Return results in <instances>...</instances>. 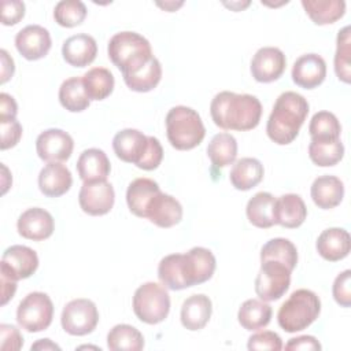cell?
<instances>
[{
	"instance_id": "1",
	"label": "cell",
	"mask_w": 351,
	"mask_h": 351,
	"mask_svg": "<svg viewBox=\"0 0 351 351\" xmlns=\"http://www.w3.org/2000/svg\"><path fill=\"white\" fill-rule=\"evenodd\" d=\"M210 114L218 128L245 132L259 125L262 104L254 95L222 90L211 100Z\"/></svg>"
},
{
	"instance_id": "2",
	"label": "cell",
	"mask_w": 351,
	"mask_h": 351,
	"mask_svg": "<svg viewBox=\"0 0 351 351\" xmlns=\"http://www.w3.org/2000/svg\"><path fill=\"white\" fill-rule=\"evenodd\" d=\"M308 110V101L302 95L292 90L282 92L277 97L266 123L269 138L278 145L292 143L298 137Z\"/></svg>"
},
{
	"instance_id": "3",
	"label": "cell",
	"mask_w": 351,
	"mask_h": 351,
	"mask_svg": "<svg viewBox=\"0 0 351 351\" xmlns=\"http://www.w3.org/2000/svg\"><path fill=\"white\" fill-rule=\"evenodd\" d=\"M110 60L122 71V75L132 74L141 69L154 55L149 41L136 32L115 33L107 47Z\"/></svg>"
},
{
	"instance_id": "4",
	"label": "cell",
	"mask_w": 351,
	"mask_h": 351,
	"mask_svg": "<svg viewBox=\"0 0 351 351\" xmlns=\"http://www.w3.org/2000/svg\"><path fill=\"white\" fill-rule=\"evenodd\" d=\"M167 140L176 149L188 151L197 147L204 136L206 128L197 111L186 106H176L166 115Z\"/></svg>"
},
{
	"instance_id": "5",
	"label": "cell",
	"mask_w": 351,
	"mask_h": 351,
	"mask_svg": "<svg viewBox=\"0 0 351 351\" xmlns=\"http://www.w3.org/2000/svg\"><path fill=\"white\" fill-rule=\"evenodd\" d=\"M321 313V300L310 289H296L281 304L277 321L281 329L288 333L300 332L308 328Z\"/></svg>"
},
{
	"instance_id": "6",
	"label": "cell",
	"mask_w": 351,
	"mask_h": 351,
	"mask_svg": "<svg viewBox=\"0 0 351 351\" xmlns=\"http://www.w3.org/2000/svg\"><path fill=\"white\" fill-rule=\"evenodd\" d=\"M133 311L141 322L148 325H156L165 321L170 311L167 288L154 281L140 285L133 295Z\"/></svg>"
},
{
	"instance_id": "7",
	"label": "cell",
	"mask_w": 351,
	"mask_h": 351,
	"mask_svg": "<svg viewBox=\"0 0 351 351\" xmlns=\"http://www.w3.org/2000/svg\"><path fill=\"white\" fill-rule=\"evenodd\" d=\"M53 318V303L44 292L27 293L16 308L18 325L30 333L45 330Z\"/></svg>"
},
{
	"instance_id": "8",
	"label": "cell",
	"mask_w": 351,
	"mask_h": 351,
	"mask_svg": "<svg viewBox=\"0 0 351 351\" xmlns=\"http://www.w3.org/2000/svg\"><path fill=\"white\" fill-rule=\"evenodd\" d=\"M291 273L284 263L277 261H262L255 278V292L263 302L278 300L291 285Z\"/></svg>"
},
{
	"instance_id": "9",
	"label": "cell",
	"mask_w": 351,
	"mask_h": 351,
	"mask_svg": "<svg viewBox=\"0 0 351 351\" xmlns=\"http://www.w3.org/2000/svg\"><path fill=\"white\" fill-rule=\"evenodd\" d=\"M99 322V311L90 299L78 298L70 300L62 311L60 324L66 333L71 336H85L92 333Z\"/></svg>"
},
{
	"instance_id": "10",
	"label": "cell",
	"mask_w": 351,
	"mask_h": 351,
	"mask_svg": "<svg viewBox=\"0 0 351 351\" xmlns=\"http://www.w3.org/2000/svg\"><path fill=\"white\" fill-rule=\"evenodd\" d=\"M217 267L214 254L204 247H193L182 254L181 269L186 287H193L208 281Z\"/></svg>"
},
{
	"instance_id": "11",
	"label": "cell",
	"mask_w": 351,
	"mask_h": 351,
	"mask_svg": "<svg viewBox=\"0 0 351 351\" xmlns=\"http://www.w3.org/2000/svg\"><path fill=\"white\" fill-rule=\"evenodd\" d=\"M37 267V252L27 245H11L1 255L0 274H4L15 281L29 278L34 274Z\"/></svg>"
},
{
	"instance_id": "12",
	"label": "cell",
	"mask_w": 351,
	"mask_h": 351,
	"mask_svg": "<svg viewBox=\"0 0 351 351\" xmlns=\"http://www.w3.org/2000/svg\"><path fill=\"white\" fill-rule=\"evenodd\" d=\"M115 202V192L107 180L85 181L78 193V203L88 215H104L111 211Z\"/></svg>"
},
{
	"instance_id": "13",
	"label": "cell",
	"mask_w": 351,
	"mask_h": 351,
	"mask_svg": "<svg viewBox=\"0 0 351 351\" xmlns=\"http://www.w3.org/2000/svg\"><path fill=\"white\" fill-rule=\"evenodd\" d=\"M74 148L73 137L58 128H51L41 132L36 140V151L40 159L45 162L67 160Z\"/></svg>"
},
{
	"instance_id": "14",
	"label": "cell",
	"mask_w": 351,
	"mask_h": 351,
	"mask_svg": "<svg viewBox=\"0 0 351 351\" xmlns=\"http://www.w3.org/2000/svg\"><path fill=\"white\" fill-rule=\"evenodd\" d=\"M287 59L284 52L277 47L259 48L251 60V74L258 82H273L285 71Z\"/></svg>"
},
{
	"instance_id": "15",
	"label": "cell",
	"mask_w": 351,
	"mask_h": 351,
	"mask_svg": "<svg viewBox=\"0 0 351 351\" xmlns=\"http://www.w3.org/2000/svg\"><path fill=\"white\" fill-rule=\"evenodd\" d=\"M52 45L48 29L40 25H27L15 36V47L18 52L27 60H38L44 58Z\"/></svg>"
},
{
	"instance_id": "16",
	"label": "cell",
	"mask_w": 351,
	"mask_h": 351,
	"mask_svg": "<svg viewBox=\"0 0 351 351\" xmlns=\"http://www.w3.org/2000/svg\"><path fill=\"white\" fill-rule=\"evenodd\" d=\"M16 229L22 237L41 241L53 233L55 221L49 211L41 207H32L19 215Z\"/></svg>"
},
{
	"instance_id": "17",
	"label": "cell",
	"mask_w": 351,
	"mask_h": 351,
	"mask_svg": "<svg viewBox=\"0 0 351 351\" xmlns=\"http://www.w3.org/2000/svg\"><path fill=\"white\" fill-rule=\"evenodd\" d=\"M326 77V63L318 53H304L292 66V81L304 89H314Z\"/></svg>"
},
{
	"instance_id": "18",
	"label": "cell",
	"mask_w": 351,
	"mask_h": 351,
	"mask_svg": "<svg viewBox=\"0 0 351 351\" xmlns=\"http://www.w3.org/2000/svg\"><path fill=\"white\" fill-rule=\"evenodd\" d=\"M148 148V136L137 129H122L112 138L115 155L128 163L138 165Z\"/></svg>"
},
{
	"instance_id": "19",
	"label": "cell",
	"mask_w": 351,
	"mask_h": 351,
	"mask_svg": "<svg viewBox=\"0 0 351 351\" xmlns=\"http://www.w3.org/2000/svg\"><path fill=\"white\" fill-rule=\"evenodd\" d=\"M145 218L159 228H171L182 219V206L174 196L160 191L151 200Z\"/></svg>"
},
{
	"instance_id": "20",
	"label": "cell",
	"mask_w": 351,
	"mask_h": 351,
	"mask_svg": "<svg viewBox=\"0 0 351 351\" xmlns=\"http://www.w3.org/2000/svg\"><path fill=\"white\" fill-rule=\"evenodd\" d=\"M73 184V177L62 162H48L38 174V188L48 197L64 195Z\"/></svg>"
},
{
	"instance_id": "21",
	"label": "cell",
	"mask_w": 351,
	"mask_h": 351,
	"mask_svg": "<svg viewBox=\"0 0 351 351\" xmlns=\"http://www.w3.org/2000/svg\"><path fill=\"white\" fill-rule=\"evenodd\" d=\"M63 59L74 67H85L89 66L97 55V44L96 40L86 34L80 33L70 36L64 40L62 45Z\"/></svg>"
},
{
	"instance_id": "22",
	"label": "cell",
	"mask_w": 351,
	"mask_h": 351,
	"mask_svg": "<svg viewBox=\"0 0 351 351\" xmlns=\"http://www.w3.org/2000/svg\"><path fill=\"white\" fill-rule=\"evenodd\" d=\"M315 248L325 261H341L350 254L351 250L350 233L343 228H328L318 236Z\"/></svg>"
},
{
	"instance_id": "23",
	"label": "cell",
	"mask_w": 351,
	"mask_h": 351,
	"mask_svg": "<svg viewBox=\"0 0 351 351\" xmlns=\"http://www.w3.org/2000/svg\"><path fill=\"white\" fill-rule=\"evenodd\" d=\"M211 313L213 303L208 296L204 293L191 295L181 306V324L188 330H200L208 324Z\"/></svg>"
},
{
	"instance_id": "24",
	"label": "cell",
	"mask_w": 351,
	"mask_h": 351,
	"mask_svg": "<svg viewBox=\"0 0 351 351\" xmlns=\"http://www.w3.org/2000/svg\"><path fill=\"white\" fill-rule=\"evenodd\" d=\"M307 217V207L296 193H285L276 199L274 222L282 228H299Z\"/></svg>"
},
{
	"instance_id": "25",
	"label": "cell",
	"mask_w": 351,
	"mask_h": 351,
	"mask_svg": "<svg viewBox=\"0 0 351 351\" xmlns=\"http://www.w3.org/2000/svg\"><path fill=\"white\" fill-rule=\"evenodd\" d=\"M310 195L317 207L322 210L335 208L344 197V184L336 176H319L313 181Z\"/></svg>"
},
{
	"instance_id": "26",
	"label": "cell",
	"mask_w": 351,
	"mask_h": 351,
	"mask_svg": "<svg viewBox=\"0 0 351 351\" xmlns=\"http://www.w3.org/2000/svg\"><path fill=\"white\" fill-rule=\"evenodd\" d=\"M160 192L156 181L145 177L133 180L126 189V203L129 210L140 218H145L151 200Z\"/></svg>"
},
{
	"instance_id": "27",
	"label": "cell",
	"mask_w": 351,
	"mask_h": 351,
	"mask_svg": "<svg viewBox=\"0 0 351 351\" xmlns=\"http://www.w3.org/2000/svg\"><path fill=\"white\" fill-rule=\"evenodd\" d=\"M77 171L80 178L85 181L107 180L111 165L103 149L88 148L82 151L77 160Z\"/></svg>"
},
{
	"instance_id": "28",
	"label": "cell",
	"mask_w": 351,
	"mask_h": 351,
	"mask_svg": "<svg viewBox=\"0 0 351 351\" xmlns=\"http://www.w3.org/2000/svg\"><path fill=\"white\" fill-rule=\"evenodd\" d=\"M265 174L263 165L256 158H241L230 169L229 180L239 191H248L256 186Z\"/></svg>"
},
{
	"instance_id": "29",
	"label": "cell",
	"mask_w": 351,
	"mask_h": 351,
	"mask_svg": "<svg viewBox=\"0 0 351 351\" xmlns=\"http://www.w3.org/2000/svg\"><path fill=\"white\" fill-rule=\"evenodd\" d=\"M276 197L269 192L255 193L247 203L245 214L248 221L261 229H267L276 225L274 222Z\"/></svg>"
},
{
	"instance_id": "30",
	"label": "cell",
	"mask_w": 351,
	"mask_h": 351,
	"mask_svg": "<svg viewBox=\"0 0 351 351\" xmlns=\"http://www.w3.org/2000/svg\"><path fill=\"white\" fill-rule=\"evenodd\" d=\"M271 306L259 299L245 300L237 313L239 324L245 330H259L269 325L271 319Z\"/></svg>"
},
{
	"instance_id": "31",
	"label": "cell",
	"mask_w": 351,
	"mask_h": 351,
	"mask_svg": "<svg viewBox=\"0 0 351 351\" xmlns=\"http://www.w3.org/2000/svg\"><path fill=\"white\" fill-rule=\"evenodd\" d=\"M302 5L315 25L335 23L346 12L344 0H302Z\"/></svg>"
},
{
	"instance_id": "32",
	"label": "cell",
	"mask_w": 351,
	"mask_h": 351,
	"mask_svg": "<svg viewBox=\"0 0 351 351\" xmlns=\"http://www.w3.org/2000/svg\"><path fill=\"white\" fill-rule=\"evenodd\" d=\"M82 84L89 100H104L112 93L115 80L106 67H92L82 75Z\"/></svg>"
},
{
	"instance_id": "33",
	"label": "cell",
	"mask_w": 351,
	"mask_h": 351,
	"mask_svg": "<svg viewBox=\"0 0 351 351\" xmlns=\"http://www.w3.org/2000/svg\"><path fill=\"white\" fill-rule=\"evenodd\" d=\"M207 155L217 169L234 163L237 156V141L234 136L226 132L215 134L207 145Z\"/></svg>"
},
{
	"instance_id": "34",
	"label": "cell",
	"mask_w": 351,
	"mask_h": 351,
	"mask_svg": "<svg viewBox=\"0 0 351 351\" xmlns=\"http://www.w3.org/2000/svg\"><path fill=\"white\" fill-rule=\"evenodd\" d=\"M107 347L111 351H140L144 348V337L134 326L118 324L107 335Z\"/></svg>"
},
{
	"instance_id": "35",
	"label": "cell",
	"mask_w": 351,
	"mask_h": 351,
	"mask_svg": "<svg viewBox=\"0 0 351 351\" xmlns=\"http://www.w3.org/2000/svg\"><path fill=\"white\" fill-rule=\"evenodd\" d=\"M308 156L311 162L321 167L337 165L344 156V145L340 138L315 140L311 138L308 145Z\"/></svg>"
},
{
	"instance_id": "36",
	"label": "cell",
	"mask_w": 351,
	"mask_h": 351,
	"mask_svg": "<svg viewBox=\"0 0 351 351\" xmlns=\"http://www.w3.org/2000/svg\"><path fill=\"white\" fill-rule=\"evenodd\" d=\"M162 78L160 62L152 56L141 69L137 71L123 75V81L129 89L134 92H149L159 84Z\"/></svg>"
},
{
	"instance_id": "37",
	"label": "cell",
	"mask_w": 351,
	"mask_h": 351,
	"mask_svg": "<svg viewBox=\"0 0 351 351\" xmlns=\"http://www.w3.org/2000/svg\"><path fill=\"white\" fill-rule=\"evenodd\" d=\"M59 101L70 112H81L89 107L90 100L85 92L82 77H70L62 82Z\"/></svg>"
},
{
	"instance_id": "38",
	"label": "cell",
	"mask_w": 351,
	"mask_h": 351,
	"mask_svg": "<svg viewBox=\"0 0 351 351\" xmlns=\"http://www.w3.org/2000/svg\"><path fill=\"white\" fill-rule=\"evenodd\" d=\"M262 261H277L284 263L289 270H293L298 265V250L296 245L284 237H276L263 244L261 250Z\"/></svg>"
},
{
	"instance_id": "39",
	"label": "cell",
	"mask_w": 351,
	"mask_h": 351,
	"mask_svg": "<svg viewBox=\"0 0 351 351\" xmlns=\"http://www.w3.org/2000/svg\"><path fill=\"white\" fill-rule=\"evenodd\" d=\"M182 254H170L160 259L158 266V277L163 287L171 291H181L188 288L181 269Z\"/></svg>"
},
{
	"instance_id": "40",
	"label": "cell",
	"mask_w": 351,
	"mask_h": 351,
	"mask_svg": "<svg viewBox=\"0 0 351 351\" xmlns=\"http://www.w3.org/2000/svg\"><path fill=\"white\" fill-rule=\"evenodd\" d=\"M308 132L311 138H315V140L340 138L341 125L333 112L318 111L311 117Z\"/></svg>"
},
{
	"instance_id": "41",
	"label": "cell",
	"mask_w": 351,
	"mask_h": 351,
	"mask_svg": "<svg viewBox=\"0 0 351 351\" xmlns=\"http://www.w3.org/2000/svg\"><path fill=\"white\" fill-rule=\"evenodd\" d=\"M336 53H335V73L337 78L346 84L351 81V38H350V26H344L336 41Z\"/></svg>"
},
{
	"instance_id": "42",
	"label": "cell",
	"mask_w": 351,
	"mask_h": 351,
	"mask_svg": "<svg viewBox=\"0 0 351 351\" xmlns=\"http://www.w3.org/2000/svg\"><path fill=\"white\" fill-rule=\"evenodd\" d=\"M86 7L80 0H62L53 8V18L63 27H74L86 18Z\"/></svg>"
},
{
	"instance_id": "43",
	"label": "cell",
	"mask_w": 351,
	"mask_h": 351,
	"mask_svg": "<svg viewBox=\"0 0 351 351\" xmlns=\"http://www.w3.org/2000/svg\"><path fill=\"white\" fill-rule=\"evenodd\" d=\"M247 347L251 351H258V350L280 351L282 348V340L276 332L262 330L250 336Z\"/></svg>"
},
{
	"instance_id": "44",
	"label": "cell",
	"mask_w": 351,
	"mask_h": 351,
	"mask_svg": "<svg viewBox=\"0 0 351 351\" xmlns=\"http://www.w3.org/2000/svg\"><path fill=\"white\" fill-rule=\"evenodd\" d=\"M350 284H351V270L350 269L337 274V277L333 281V287H332L333 299L341 307L351 306V285Z\"/></svg>"
},
{
	"instance_id": "45",
	"label": "cell",
	"mask_w": 351,
	"mask_h": 351,
	"mask_svg": "<svg viewBox=\"0 0 351 351\" xmlns=\"http://www.w3.org/2000/svg\"><path fill=\"white\" fill-rule=\"evenodd\" d=\"M0 128H1L0 148L4 151L15 147L22 137V125L19 123V121H16V118L0 119Z\"/></svg>"
},
{
	"instance_id": "46",
	"label": "cell",
	"mask_w": 351,
	"mask_h": 351,
	"mask_svg": "<svg viewBox=\"0 0 351 351\" xmlns=\"http://www.w3.org/2000/svg\"><path fill=\"white\" fill-rule=\"evenodd\" d=\"M162 159H163V148L160 141L154 136H148V148L143 159L137 165V167L143 170H154L160 165Z\"/></svg>"
},
{
	"instance_id": "47",
	"label": "cell",
	"mask_w": 351,
	"mask_h": 351,
	"mask_svg": "<svg viewBox=\"0 0 351 351\" xmlns=\"http://www.w3.org/2000/svg\"><path fill=\"white\" fill-rule=\"evenodd\" d=\"M23 346V337L19 329L10 324L0 325V348L3 351H18Z\"/></svg>"
},
{
	"instance_id": "48",
	"label": "cell",
	"mask_w": 351,
	"mask_h": 351,
	"mask_svg": "<svg viewBox=\"0 0 351 351\" xmlns=\"http://www.w3.org/2000/svg\"><path fill=\"white\" fill-rule=\"evenodd\" d=\"M25 16V3L21 0L1 1V23L5 26L16 25Z\"/></svg>"
},
{
	"instance_id": "49",
	"label": "cell",
	"mask_w": 351,
	"mask_h": 351,
	"mask_svg": "<svg viewBox=\"0 0 351 351\" xmlns=\"http://www.w3.org/2000/svg\"><path fill=\"white\" fill-rule=\"evenodd\" d=\"M321 343L310 335H303V336H298V337H292L288 340V343L285 344V350L288 351H319Z\"/></svg>"
},
{
	"instance_id": "50",
	"label": "cell",
	"mask_w": 351,
	"mask_h": 351,
	"mask_svg": "<svg viewBox=\"0 0 351 351\" xmlns=\"http://www.w3.org/2000/svg\"><path fill=\"white\" fill-rule=\"evenodd\" d=\"M16 112H18V106L15 99L8 93L1 92L0 93V119L15 118Z\"/></svg>"
},
{
	"instance_id": "51",
	"label": "cell",
	"mask_w": 351,
	"mask_h": 351,
	"mask_svg": "<svg viewBox=\"0 0 351 351\" xmlns=\"http://www.w3.org/2000/svg\"><path fill=\"white\" fill-rule=\"evenodd\" d=\"M0 58H1V84H5L14 74L15 66L14 59L8 55L5 49H0Z\"/></svg>"
},
{
	"instance_id": "52",
	"label": "cell",
	"mask_w": 351,
	"mask_h": 351,
	"mask_svg": "<svg viewBox=\"0 0 351 351\" xmlns=\"http://www.w3.org/2000/svg\"><path fill=\"white\" fill-rule=\"evenodd\" d=\"M0 277H1V306H4L10 299L14 298L16 291V281L4 274H0Z\"/></svg>"
},
{
	"instance_id": "53",
	"label": "cell",
	"mask_w": 351,
	"mask_h": 351,
	"mask_svg": "<svg viewBox=\"0 0 351 351\" xmlns=\"http://www.w3.org/2000/svg\"><path fill=\"white\" fill-rule=\"evenodd\" d=\"M30 350L33 351V350H40V351H45V350H60V347L56 344V343H53V341H51L49 339H40V340H37L34 344H32V347H30Z\"/></svg>"
},
{
	"instance_id": "54",
	"label": "cell",
	"mask_w": 351,
	"mask_h": 351,
	"mask_svg": "<svg viewBox=\"0 0 351 351\" xmlns=\"http://www.w3.org/2000/svg\"><path fill=\"white\" fill-rule=\"evenodd\" d=\"M184 3L182 1H180V3H174V1H169V3H158V5L159 7H162V8H165L166 11H176L178 7H181Z\"/></svg>"
},
{
	"instance_id": "55",
	"label": "cell",
	"mask_w": 351,
	"mask_h": 351,
	"mask_svg": "<svg viewBox=\"0 0 351 351\" xmlns=\"http://www.w3.org/2000/svg\"><path fill=\"white\" fill-rule=\"evenodd\" d=\"M250 4V1H245L244 4H241V3H230V4H226L225 3V5H228V7H230L232 10H234V11H240V8L239 7H241V10L244 8V7H247Z\"/></svg>"
},
{
	"instance_id": "56",
	"label": "cell",
	"mask_w": 351,
	"mask_h": 351,
	"mask_svg": "<svg viewBox=\"0 0 351 351\" xmlns=\"http://www.w3.org/2000/svg\"><path fill=\"white\" fill-rule=\"evenodd\" d=\"M80 348H95V350H100V348H97V347H90V346H81Z\"/></svg>"
}]
</instances>
